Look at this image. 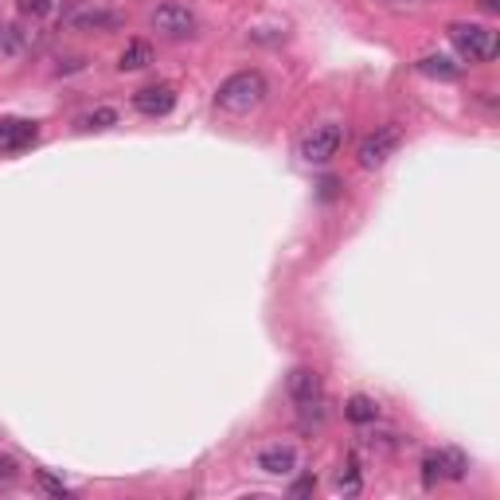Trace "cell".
<instances>
[{
  "mask_svg": "<svg viewBox=\"0 0 500 500\" xmlns=\"http://www.w3.org/2000/svg\"><path fill=\"white\" fill-rule=\"evenodd\" d=\"M266 95H270V83H266V75H262V71H235L231 78H223V83H219L215 106L223 114L243 117L250 110H258L262 102H266Z\"/></svg>",
  "mask_w": 500,
  "mask_h": 500,
  "instance_id": "6da1fadb",
  "label": "cell"
},
{
  "mask_svg": "<svg viewBox=\"0 0 500 500\" xmlns=\"http://www.w3.org/2000/svg\"><path fill=\"white\" fill-rule=\"evenodd\" d=\"M285 391L289 399L297 403V411L305 418H325V384H321V372H313V367H294V372L285 375Z\"/></svg>",
  "mask_w": 500,
  "mask_h": 500,
  "instance_id": "7a4b0ae2",
  "label": "cell"
},
{
  "mask_svg": "<svg viewBox=\"0 0 500 500\" xmlns=\"http://www.w3.org/2000/svg\"><path fill=\"white\" fill-rule=\"evenodd\" d=\"M450 44L457 47V55L469 63H489L500 51L496 32L481 28V24H450Z\"/></svg>",
  "mask_w": 500,
  "mask_h": 500,
  "instance_id": "3957f363",
  "label": "cell"
},
{
  "mask_svg": "<svg viewBox=\"0 0 500 500\" xmlns=\"http://www.w3.org/2000/svg\"><path fill=\"white\" fill-rule=\"evenodd\" d=\"M340 145H345V125H340V122H325V125H313L309 134L301 137L297 156L305 165H328L340 153Z\"/></svg>",
  "mask_w": 500,
  "mask_h": 500,
  "instance_id": "277c9868",
  "label": "cell"
},
{
  "mask_svg": "<svg viewBox=\"0 0 500 500\" xmlns=\"http://www.w3.org/2000/svg\"><path fill=\"white\" fill-rule=\"evenodd\" d=\"M399 145H403V129L387 122V125H375L372 134H367L360 145H356V165L360 168H379V165H387L395 153H399Z\"/></svg>",
  "mask_w": 500,
  "mask_h": 500,
  "instance_id": "5b68a950",
  "label": "cell"
},
{
  "mask_svg": "<svg viewBox=\"0 0 500 500\" xmlns=\"http://www.w3.org/2000/svg\"><path fill=\"white\" fill-rule=\"evenodd\" d=\"M63 28L67 32H114V28H122V16H117L114 8L71 0V5L63 8Z\"/></svg>",
  "mask_w": 500,
  "mask_h": 500,
  "instance_id": "8992f818",
  "label": "cell"
},
{
  "mask_svg": "<svg viewBox=\"0 0 500 500\" xmlns=\"http://www.w3.org/2000/svg\"><path fill=\"white\" fill-rule=\"evenodd\" d=\"M469 473V457L462 450H454V445H445V450H430L423 457V485L434 489L438 481H465Z\"/></svg>",
  "mask_w": 500,
  "mask_h": 500,
  "instance_id": "52a82bcc",
  "label": "cell"
},
{
  "mask_svg": "<svg viewBox=\"0 0 500 500\" xmlns=\"http://www.w3.org/2000/svg\"><path fill=\"white\" fill-rule=\"evenodd\" d=\"M149 24L161 35H173V39H184V35H192L195 32V12L188 8V5H173V0H168V5H161V8H153V16H149Z\"/></svg>",
  "mask_w": 500,
  "mask_h": 500,
  "instance_id": "ba28073f",
  "label": "cell"
},
{
  "mask_svg": "<svg viewBox=\"0 0 500 500\" xmlns=\"http://www.w3.org/2000/svg\"><path fill=\"white\" fill-rule=\"evenodd\" d=\"M39 141L35 122H24V117H0V153H24Z\"/></svg>",
  "mask_w": 500,
  "mask_h": 500,
  "instance_id": "9c48e42d",
  "label": "cell"
},
{
  "mask_svg": "<svg viewBox=\"0 0 500 500\" xmlns=\"http://www.w3.org/2000/svg\"><path fill=\"white\" fill-rule=\"evenodd\" d=\"M173 106H176V86H168V83L145 86L134 95V110L145 117H165V114H173Z\"/></svg>",
  "mask_w": 500,
  "mask_h": 500,
  "instance_id": "30bf717a",
  "label": "cell"
},
{
  "mask_svg": "<svg viewBox=\"0 0 500 500\" xmlns=\"http://www.w3.org/2000/svg\"><path fill=\"white\" fill-rule=\"evenodd\" d=\"M255 469L266 473V477H289L297 469V450L294 445H266V450L255 454Z\"/></svg>",
  "mask_w": 500,
  "mask_h": 500,
  "instance_id": "8fae6325",
  "label": "cell"
},
{
  "mask_svg": "<svg viewBox=\"0 0 500 500\" xmlns=\"http://www.w3.org/2000/svg\"><path fill=\"white\" fill-rule=\"evenodd\" d=\"M418 75H426V78H442V83H454L457 75H462V63H454L450 55H423L415 63Z\"/></svg>",
  "mask_w": 500,
  "mask_h": 500,
  "instance_id": "7c38bea8",
  "label": "cell"
},
{
  "mask_svg": "<svg viewBox=\"0 0 500 500\" xmlns=\"http://www.w3.org/2000/svg\"><path fill=\"white\" fill-rule=\"evenodd\" d=\"M153 63V44H145V39H129L122 59H117V71L129 75V71H145Z\"/></svg>",
  "mask_w": 500,
  "mask_h": 500,
  "instance_id": "4fadbf2b",
  "label": "cell"
},
{
  "mask_svg": "<svg viewBox=\"0 0 500 500\" xmlns=\"http://www.w3.org/2000/svg\"><path fill=\"white\" fill-rule=\"evenodd\" d=\"M345 418H348V423H356V426L375 423V418H379V403L372 399V395H352V399L345 403Z\"/></svg>",
  "mask_w": 500,
  "mask_h": 500,
  "instance_id": "5bb4252c",
  "label": "cell"
},
{
  "mask_svg": "<svg viewBox=\"0 0 500 500\" xmlns=\"http://www.w3.org/2000/svg\"><path fill=\"white\" fill-rule=\"evenodd\" d=\"M110 125H117V110L114 106H98V110H90V114H83L75 122L78 134H102V129H110Z\"/></svg>",
  "mask_w": 500,
  "mask_h": 500,
  "instance_id": "9a60e30c",
  "label": "cell"
},
{
  "mask_svg": "<svg viewBox=\"0 0 500 500\" xmlns=\"http://www.w3.org/2000/svg\"><path fill=\"white\" fill-rule=\"evenodd\" d=\"M336 493H348V496H356L360 489H364V477H360V462L356 457H348L345 465H340V473H336Z\"/></svg>",
  "mask_w": 500,
  "mask_h": 500,
  "instance_id": "2e32d148",
  "label": "cell"
},
{
  "mask_svg": "<svg viewBox=\"0 0 500 500\" xmlns=\"http://www.w3.org/2000/svg\"><path fill=\"white\" fill-rule=\"evenodd\" d=\"M16 8H20L24 20H44L55 12V0H16Z\"/></svg>",
  "mask_w": 500,
  "mask_h": 500,
  "instance_id": "e0dca14e",
  "label": "cell"
},
{
  "mask_svg": "<svg viewBox=\"0 0 500 500\" xmlns=\"http://www.w3.org/2000/svg\"><path fill=\"white\" fill-rule=\"evenodd\" d=\"M35 481L44 485V489H47L51 496H71V489H67V485H63V481H55L47 469H35Z\"/></svg>",
  "mask_w": 500,
  "mask_h": 500,
  "instance_id": "ac0fdd59",
  "label": "cell"
},
{
  "mask_svg": "<svg viewBox=\"0 0 500 500\" xmlns=\"http://www.w3.org/2000/svg\"><path fill=\"white\" fill-rule=\"evenodd\" d=\"M16 462H12V457H5V454H0V485H8V481H16Z\"/></svg>",
  "mask_w": 500,
  "mask_h": 500,
  "instance_id": "d6986e66",
  "label": "cell"
},
{
  "mask_svg": "<svg viewBox=\"0 0 500 500\" xmlns=\"http://www.w3.org/2000/svg\"><path fill=\"white\" fill-rule=\"evenodd\" d=\"M336 192H340V180H336V176H325L317 195H321V200H336Z\"/></svg>",
  "mask_w": 500,
  "mask_h": 500,
  "instance_id": "ffe728a7",
  "label": "cell"
},
{
  "mask_svg": "<svg viewBox=\"0 0 500 500\" xmlns=\"http://www.w3.org/2000/svg\"><path fill=\"white\" fill-rule=\"evenodd\" d=\"M313 489H317V477H301V481H297L289 493H294V496H309Z\"/></svg>",
  "mask_w": 500,
  "mask_h": 500,
  "instance_id": "44dd1931",
  "label": "cell"
},
{
  "mask_svg": "<svg viewBox=\"0 0 500 500\" xmlns=\"http://www.w3.org/2000/svg\"><path fill=\"white\" fill-rule=\"evenodd\" d=\"M481 8L489 12V16H496V12H500V0H481Z\"/></svg>",
  "mask_w": 500,
  "mask_h": 500,
  "instance_id": "7402d4cb",
  "label": "cell"
}]
</instances>
